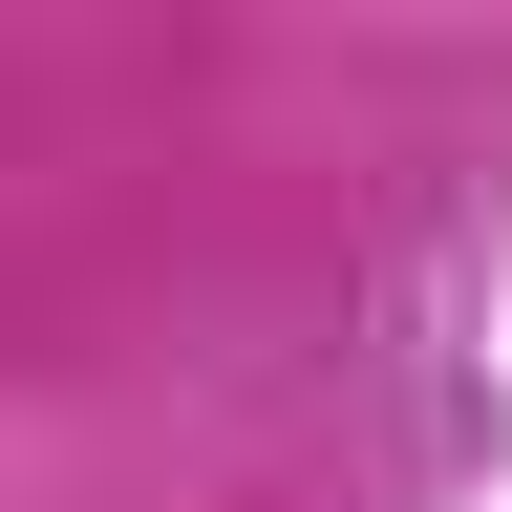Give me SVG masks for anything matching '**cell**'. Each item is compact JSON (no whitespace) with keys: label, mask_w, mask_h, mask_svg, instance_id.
<instances>
[]
</instances>
